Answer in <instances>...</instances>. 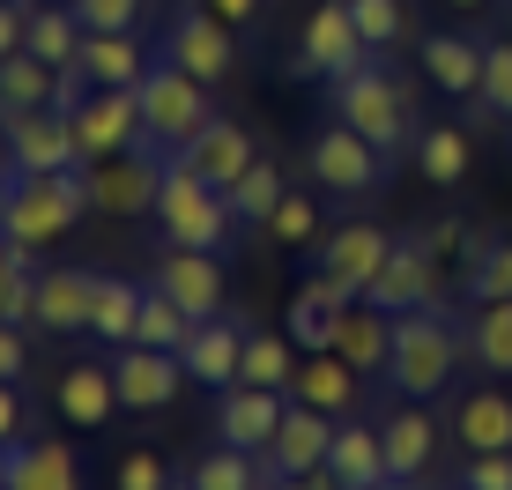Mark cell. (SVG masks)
Masks as SVG:
<instances>
[{"mask_svg":"<svg viewBox=\"0 0 512 490\" xmlns=\"http://www.w3.org/2000/svg\"><path fill=\"white\" fill-rule=\"evenodd\" d=\"M461 357H468V320L461 312H446L438 297L416 305V312H394V364H386V379L409 401H438L453 387V372H461Z\"/></svg>","mask_w":512,"mask_h":490,"instance_id":"6da1fadb","label":"cell"},{"mask_svg":"<svg viewBox=\"0 0 512 490\" xmlns=\"http://www.w3.org/2000/svg\"><path fill=\"white\" fill-rule=\"evenodd\" d=\"M90 164H67V171H15L8 194H0V231L15 245H60L75 231L82 216H90Z\"/></svg>","mask_w":512,"mask_h":490,"instance_id":"7a4b0ae2","label":"cell"},{"mask_svg":"<svg viewBox=\"0 0 512 490\" xmlns=\"http://www.w3.org/2000/svg\"><path fill=\"white\" fill-rule=\"evenodd\" d=\"M327 112L342 119V127H357L364 142H379L386 156L416 149V134H423V119H416V90L394 75V67H379V52L357 67V75L327 82Z\"/></svg>","mask_w":512,"mask_h":490,"instance_id":"3957f363","label":"cell"},{"mask_svg":"<svg viewBox=\"0 0 512 490\" xmlns=\"http://www.w3.org/2000/svg\"><path fill=\"white\" fill-rule=\"evenodd\" d=\"M156 231H164V245H193V253H223L238 231V208L223 186H208L201 171L171 164L164 171V194H156Z\"/></svg>","mask_w":512,"mask_h":490,"instance_id":"277c9868","label":"cell"},{"mask_svg":"<svg viewBox=\"0 0 512 490\" xmlns=\"http://www.w3.org/2000/svg\"><path fill=\"white\" fill-rule=\"evenodd\" d=\"M208 119H216V112H208V82L156 52L149 75H141V142H156L164 156H179Z\"/></svg>","mask_w":512,"mask_h":490,"instance_id":"5b68a950","label":"cell"},{"mask_svg":"<svg viewBox=\"0 0 512 490\" xmlns=\"http://www.w3.org/2000/svg\"><path fill=\"white\" fill-rule=\"evenodd\" d=\"M312 186H320V194H334V201H364V194H379L386 186V171H394V156H386L379 142H364L357 127H342V119H334V127H320L312 134Z\"/></svg>","mask_w":512,"mask_h":490,"instance_id":"8992f818","label":"cell"},{"mask_svg":"<svg viewBox=\"0 0 512 490\" xmlns=\"http://www.w3.org/2000/svg\"><path fill=\"white\" fill-rule=\"evenodd\" d=\"M164 171H171L164 149H156V142H134V149H119V156H104V164H90V201L104 208V216H156Z\"/></svg>","mask_w":512,"mask_h":490,"instance_id":"52a82bcc","label":"cell"},{"mask_svg":"<svg viewBox=\"0 0 512 490\" xmlns=\"http://www.w3.org/2000/svg\"><path fill=\"white\" fill-rule=\"evenodd\" d=\"M364 60H372V45H364L349 0H320V8H312V23L297 30V67H305V75H320V82H342V75H357Z\"/></svg>","mask_w":512,"mask_h":490,"instance_id":"ba28073f","label":"cell"},{"mask_svg":"<svg viewBox=\"0 0 512 490\" xmlns=\"http://www.w3.org/2000/svg\"><path fill=\"white\" fill-rule=\"evenodd\" d=\"M164 60H179L186 75H201L208 90H216V82L238 67V38H231L223 15H208L201 0H186V8L171 15V30H164Z\"/></svg>","mask_w":512,"mask_h":490,"instance_id":"9c48e42d","label":"cell"},{"mask_svg":"<svg viewBox=\"0 0 512 490\" xmlns=\"http://www.w3.org/2000/svg\"><path fill=\"white\" fill-rule=\"evenodd\" d=\"M75 142H82V164L134 149L141 142V90H90L75 104Z\"/></svg>","mask_w":512,"mask_h":490,"instance_id":"30bf717a","label":"cell"},{"mask_svg":"<svg viewBox=\"0 0 512 490\" xmlns=\"http://www.w3.org/2000/svg\"><path fill=\"white\" fill-rule=\"evenodd\" d=\"M112 379H119V401H127V409H171L179 387H186V357L179 349L127 342V349H112Z\"/></svg>","mask_w":512,"mask_h":490,"instance_id":"8fae6325","label":"cell"},{"mask_svg":"<svg viewBox=\"0 0 512 490\" xmlns=\"http://www.w3.org/2000/svg\"><path fill=\"white\" fill-rule=\"evenodd\" d=\"M282 416H290V387H223L216 394V439L245 446V453H268Z\"/></svg>","mask_w":512,"mask_h":490,"instance_id":"7c38bea8","label":"cell"},{"mask_svg":"<svg viewBox=\"0 0 512 490\" xmlns=\"http://www.w3.org/2000/svg\"><path fill=\"white\" fill-rule=\"evenodd\" d=\"M438 297V253L423 238H394V253H386V268L372 275V290H364V305L379 312H416Z\"/></svg>","mask_w":512,"mask_h":490,"instance_id":"4fadbf2b","label":"cell"},{"mask_svg":"<svg viewBox=\"0 0 512 490\" xmlns=\"http://www.w3.org/2000/svg\"><path fill=\"white\" fill-rule=\"evenodd\" d=\"M334 424H342V416L312 409V401H290V416H282V431L268 439V453H260V468H268V476H312V468H327Z\"/></svg>","mask_w":512,"mask_h":490,"instance_id":"5bb4252c","label":"cell"},{"mask_svg":"<svg viewBox=\"0 0 512 490\" xmlns=\"http://www.w3.org/2000/svg\"><path fill=\"white\" fill-rule=\"evenodd\" d=\"M0 127H8L15 171H67V164H82L75 119L52 112V104H38V112H15V119H0Z\"/></svg>","mask_w":512,"mask_h":490,"instance_id":"9a60e30c","label":"cell"},{"mask_svg":"<svg viewBox=\"0 0 512 490\" xmlns=\"http://www.w3.org/2000/svg\"><path fill=\"white\" fill-rule=\"evenodd\" d=\"M149 283L171 290L193 320H216L223 297H231V290H223V253H193V245H164V260H156Z\"/></svg>","mask_w":512,"mask_h":490,"instance_id":"2e32d148","label":"cell"},{"mask_svg":"<svg viewBox=\"0 0 512 490\" xmlns=\"http://www.w3.org/2000/svg\"><path fill=\"white\" fill-rule=\"evenodd\" d=\"M245 335H253V327H238L231 312H216V320H201L186 335V379L193 387H208V394H223V387H238V364H245Z\"/></svg>","mask_w":512,"mask_h":490,"instance_id":"e0dca14e","label":"cell"},{"mask_svg":"<svg viewBox=\"0 0 512 490\" xmlns=\"http://www.w3.org/2000/svg\"><path fill=\"white\" fill-rule=\"evenodd\" d=\"M483 45L490 38H468V30H431V38L416 45V67H423V82H431L438 97H475L483 90Z\"/></svg>","mask_w":512,"mask_h":490,"instance_id":"ac0fdd59","label":"cell"},{"mask_svg":"<svg viewBox=\"0 0 512 490\" xmlns=\"http://www.w3.org/2000/svg\"><path fill=\"white\" fill-rule=\"evenodd\" d=\"M342 305H357V290L342 283V275L312 268L305 290L290 297V312H282V327H290L297 349H334V327H342Z\"/></svg>","mask_w":512,"mask_h":490,"instance_id":"d6986e66","label":"cell"},{"mask_svg":"<svg viewBox=\"0 0 512 490\" xmlns=\"http://www.w3.org/2000/svg\"><path fill=\"white\" fill-rule=\"evenodd\" d=\"M386 253H394V238L379 231V223H342V231H327L320 245H312V268H327V275H342L349 290H372V275L386 268Z\"/></svg>","mask_w":512,"mask_h":490,"instance_id":"ffe728a7","label":"cell"},{"mask_svg":"<svg viewBox=\"0 0 512 490\" xmlns=\"http://www.w3.org/2000/svg\"><path fill=\"white\" fill-rule=\"evenodd\" d=\"M97 268H38V327L45 335H90Z\"/></svg>","mask_w":512,"mask_h":490,"instance_id":"44dd1931","label":"cell"},{"mask_svg":"<svg viewBox=\"0 0 512 490\" xmlns=\"http://www.w3.org/2000/svg\"><path fill=\"white\" fill-rule=\"evenodd\" d=\"M52 409H60L75 431H104L119 409H127V401H119L112 364H67V372H60V387H52Z\"/></svg>","mask_w":512,"mask_h":490,"instance_id":"7402d4cb","label":"cell"},{"mask_svg":"<svg viewBox=\"0 0 512 490\" xmlns=\"http://www.w3.org/2000/svg\"><path fill=\"white\" fill-rule=\"evenodd\" d=\"M253 156H260V149H253V134H245L238 119H208V127L193 134V142H186L179 156H171V164L201 171L208 186H223V194H231V179H238L245 164H253Z\"/></svg>","mask_w":512,"mask_h":490,"instance_id":"603a6c76","label":"cell"},{"mask_svg":"<svg viewBox=\"0 0 512 490\" xmlns=\"http://www.w3.org/2000/svg\"><path fill=\"white\" fill-rule=\"evenodd\" d=\"M379 439H386V476L423 490V476H431V446H438L431 409H423V401H401L394 416H379Z\"/></svg>","mask_w":512,"mask_h":490,"instance_id":"cb8c5ba5","label":"cell"},{"mask_svg":"<svg viewBox=\"0 0 512 490\" xmlns=\"http://www.w3.org/2000/svg\"><path fill=\"white\" fill-rule=\"evenodd\" d=\"M82 67H90L97 90H141L149 75V52H141V30H82Z\"/></svg>","mask_w":512,"mask_h":490,"instance_id":"d4e9b609","label":"cell"},{"mask_svg":"<svg viewBox=\"0 0 512 490\" xmlns=\"http://www.w3.org/2000/svg\"><path fill=\"white\" fill-rule=\"evenodd\" d=\"M357 364L349 357H334V349H305V364L290 372V401H312V409H327V416H349L357 409Z\"/></svg>","mask_w":512,"mask_h":490,"instance_id":"484cf974","label":"cell"},{"mask_svg":"<svg viewBox=\"0 0 512 490\" xmlns=\"http://www.w3.org/2000/svg\"><path fill=\"white\" fill-rule=\"evenodd\" d=\"M8 490H82V461L67 439H15L8 446Z\"/></svg>","mask_w":512,"mask_h":490,"instance_id":"4316f807","label":"cell"},{"mask_svg":"<svg viewBox=\"0 0 512 490\" xmlns=\"http://www.w3.org/2000/svg\"><path fill=\"white\" fill-rule=\"evenodd\" d=\"M334 357H349L364 379L386 372L394 364V312H379V305H342V327H334Z\"/></svg>","mask_w":512,"mask_h":490,"instance_id":"83f0119b","label":"cell"},{"mask_svg":"<svg viewBox=\"0 0 512 490\" xmlns=\"http://www.w3.org/2000/svg\"><path fill=\"white\" fill-rule=\"evenodd\" d=\"M327 476L342 483V490H372L386 483V439H379V424H334V446H327Z\"/></svg>","mask_w":512,"mask_h":490,"instance_id":"f1b7e54d","label":"cell"},{"mask_svg":"<svg viewBox=\"0 0 512 490\" xmlns=\"http://www.w3.org/2000/svg\"><path fill=\"white\" fill-rule=\"evenodd\" d=\"M453 439L468 453H505L512 446V394H498V387L461 394L453 401Z\"/></svg>","mask_w":512,"mask_h":490,"instance_id":"f546056e","label":"cell"},{"mask_svg":"<svg viewBox=\"0 0 512 490\" xmlns=\"http://www.w3.org/2000/svg\"><path fill=\"white\" fill-rule=\"evenodd\" d=\"M52 82H60V67L38 60V52H8L0 60V119H15V112H38V104H52Z\"/></svg>","mask_w":512,"mask_h":490,"instance_id":"4dcf8cb0","label":"cell"},{"mask_svg":"<svg viewBox=\"0 0 512 490\" xmlns=\"http://www.w3.org/2000/svg\"><path fill=\"white\" fill-rule=\"evenodd\" d=\"M468 357L490 379H512V297L498 305H468Z\"/></svg>","mask_w":512,"mask_h":490,"instance_id":"1f68e13d","label":"cell"},{"mask_svg":"<svg viewBox=\"0 0 512 490\" xmlns=\"http://www.w3.org/2000/svg\"><path fill=\"white\" fill-rule=\"evenodd\" d=\"M0 320H38V253L0 231Z\"/></svg>","mask_w":512,"mask_h":490,"instance_id":"d6a6232c","label":"cell"},{"mask_svg":"<svg viewBox=\"0 0 512 490\" xmlns=\"http://www.w3.org/2000/svg\"><path fill=\"white\" fill-rule=\"evenodd\" d=\"M193 490H268V468H260V453H245V446H208L201 461L186 468Z\"/></svg>","mask_w":512,"mask_h":490,"instance_id":"836d02e7","label":"cell"},{"mask_svg":"<svg viewBox=\"0 0 512 490\" xmlns=\"http://www.w3.org/2000/svg\"><path fill=\"white\" fill-rule=\"evenodd\" d=\"M134 320H141V283H127V275H97V312H90V335L127 349L134 342Z\"/></svg>","mask_w":512,"mask_h":490,"instance_id":"e575fe53","label":"cell"},{"mask_svg":"<svg viewBox=\"0 0 512 490\" xmlns=\"http://www.w3.org/2000/svg\"><path fill=\"white\" fill-rule=\"evenodd\" d=\"M490 119L512 127V38L483 45V90L468 97V127H490Z\"/></svg>","mask_w":512,"mask_h":490,"instance_id":"d590c367","label":"cell"},{"mask_svg":"<svg viewBox=\"0 0 512 490\" xmlns=\"http://www.w3.org/2000/svg\"><path fill=\"white\" fill-rule=\"evenodd\" d=\"M193 327H201V320H193V312H186L171 290L141 283V320H134V342H149V349H186Z\"/></svg>","mask_w":512,"mask_h":490,"instance_id":"8d00e7d4","label":"cell"},{"mask_svg":"<svg viewBox=\"0 0 512 490\" xmlns=\"http://www.w3.org/2000/svg\"><path fill=\"white\" fill-rule=\"evenodd\" d=\"M290 372H297V342H290V327L282 335H245V364H238V387H290Z\"/></svg>","mask_w":512,"mask_h":490,"instance_id":"74e56055","label":"cell"},{"mask_svg":"<svg viewBox=\"0 0 512 490\" xmlns=\"http://www.w3.org/2000/svg\"><path fill=\"white\" fill-rule=\"evenodd\" d=\"M38 60H52V67H67L82 52V15L67 8V0H52V8H30V38H23Z\"/></svg>","mask_w":512,"mask_h":490,"instance_id":"f35d334b","label":"cell"},{"mask_svg":"<svg viewBox=\"0 0 512 490\" xmlns=\"http://www.w3.org/2000/svg\"><path fill=\"white\" fill-rule=\"evenodd\" d=\"M416 171L431 186H461L468 179V127H423L416 134Z\"/></svg>","mask_w":512,"mask_h":490,"instance_id":"ab89813d","label":"cell"},{"mask_svg":"<svg viewBox=\"0 0 512 490\" xmlns=\"http://www.w3.org/2000/svg\"><path fill=\"white\" fill-rule=\"evenodd\" d=\"M282 194H290V186H282V171L268 164V156H253V164H245L238 179H231V208H238V223H268L275 208H282Z\"/></svg>","mask_w":512,"mask_h":490,"instance_id":"60d3db41","label":"cell"},{"mask_svg":"<svg viewBox=\"0 0 512 490\" xmlns=\"http://www.w3.org/2000/svg\"><path fill=\"white\" fill-rule=\"evenodd\" d=\"M461 297H468V305H498V297H512V238H490L483 253L468 260Z\"/></svg>","mask_w":512,"mask_h":490,"instance_id":"b9f144b4","label":"cell"},{"mask_svg":"<svg viewBox=\"0 0 512 490\" xmlns=\"http://www.w3.org/2000/svg\"><path fill=\"white\" fill-rule=\"evenodd\" d=\"M349 15H357V30H364L372 52H394L409 38V0H349Z\"/></svg>","mask_w":512,"mask_h":490,"instance_id":"7bdbcfd3","label":"cell"},{"mask_svg":"<svg viewBox=\"0 0 512 490\" xmlns=\"http://www.w3.org/2000/svg\"><path fill=\"white\" fill-rule=\"evenodd\" d=\"M268 238L275 245H312L320 238V201L312 194H282V208L268 216Z\"/></svg>","mask_w":512,"mask_h":490,"instance_id":"ee69618b","label":"cell"},{"mask_svg":"<svg viewBox=\"0 0 512 490\" xmlns=\"http://www.w3.org/2000/svg\"><path fill=\"white\" fill-rule=\"evenodd\" d=\"M141 8L149 0H75L82 30H141Z\"/></svg>","mask_w":512,"mask_h":490,"instance_id":"f6af8a7d","label":"cell"},{"mask_svg":"<svg viewBox=\"0 0 512 490\" xmlns=\"http://www.w3.org/2000/svg\"><path fill=\"white\" fill-rule=\"evenodd\" d=\"M461 483H468V490H512V446H505V453H468Z\"/></svg>","mask_w":512,"mask_h":490,"instance_id":"bcb514c9","label":"cell"},{"mask_svg":"<svg viewBox=\"0 0 512 490\" xmlns=\"http://www.w3.org/2000/svg\"><path fill=\"white\" fill-rule=\"evenodd\" d=\"M112 483H119V490H171V468L156 461V453H127Z\"/></svg>","mask_w":512,"mask_h":490,"instance_id":"7dc6e473","label":"cell"},{"mask_svg":"<svg viewBox=\"0 0 512 490\" xmlns=\"http://www.w3.org/2000/svg\"><path fill=\"white\" fill-rule=\"evenodd\" d=\"M23 372H30V342H23V327H15V320H0V379L23 387Z\"/></svg>","mask_w":512,"mask_h":490,"instance_id":"c3c4849f","label":"cell"},{"mask_svg":"<svg viewBox=\"0 0 512 490\" xmlns=\"http://www.w3.org/2000/svg\"><path fill=\"white\" fill-rule=\"evenodd\" d=\"M23 38H30V0H0V60L23 52Z\"/></svg>","mask_w":512,"mask_h":490,"instance_id":"681fc988","label":"cell"},{"mask_svg":"<svg viewBox=\"0 0 512 490\" xmlns=\"http://www.w3.org/2000/svg\"><path fill=\"white\" fill-rule=\"evenodd\" d=\"M423 245H431L438 260H453V253H468V223L461 216H438L431 231H423Z\"/></svg>","mask_w":512,"mask_h":490,"instance_id":"f907efd6","label":"cell"},{"mask_svg":"<svg viewBox=\"0 0 512 490\" xmlns=\"http://www.w3.org/2000/svg\"><path fill=\"white\" fill-rule=\"evenodd\" d=\"M23 439V387L15 379H0V446Z\"/></svg>","mask_w":512,"mask_h":490,"instance_id":"816d5d0a","label":"cell"},{"mask_svg":"<svg viewBox=\"0 0 512 490\" xmlns=\"http://www.w3.org/2000/svg\"><path fill=\"white\" fill-rule=\"evenodd\" d=\"M201 8H208V15H223V23H253L268 0H201Z\"/></svg>","mask_w":512,"mask_h":490,"instance_id":"f5cc1de1","label":"cell"},{"mask_svg":"<svg viewBox=\"0 0 512 490\" xmlns=\"http://www.w3.org/2000/svg\"><path fill=\"white\" fill-rule=\"evenodd\" d=\"M268 490H342V483L327 468H312V476H268Z\"/></svg>","mask_w":512,"mask_h":490,"instance_id":"db71d44e","label":"cell"},{"mask_svg":"<svg viewBox=\"0 0 512 490\" xmlns=\"http://www.w3.org/2000/svg\"><path fill=\"white\" fill-rule=\"evenodd\" d=\"M8 179H15V149H8V127H0V194H8Z\"/></svg>","mask_w":512,"mask_h":490,"instance_id":"11a10c76","label":"cell"},{"mask_svg":"<svg viewBox=\"0 0 512 490\" xmlns=\"http://www.w3.org/2000/svg\"><path fill=\"white\" fill-rule=\"evenodd\" d=\"M372 490H416V483H394V476H386V483H372Z\"/></svg>","mask_w":512,"mask_h":490,"instance_id":"9f6ffc18","label":"cell"},{"mask_svg":"<svg viewBox=\"0 0 512 490\" xmlns=\"http://www.w3.org/2000/svg\"><path fill=\"white\" fill-rule=\"evenodd\" d=\"M0 490H8V446H0Z\"/></svg>","mask_w":512,"mask_h":490,"instance_id":"6f0895ef","label":"cell"},{"mask_svg":"<svg viewBox=\"0 0 512 490\" xmlns=\"http://www.w3.org/2000/svg\"><path fill=\"white\" fill-rule=\"evenodd\" d=\"M171 490H193V476H171Z\"/></svg>","mask_w":512,"mask_h":490,"instance_id":"680465c9","label":"cell"},{"mask_svg":"<svg viewBox=\"0 0 512 490\" xmlns=\"http://www.w3.org/2000/svg\"><path fill=\"white\" fill-rule=\"evenodd\" d=\"M446 8H483V0H446Z\"/></svg>","mask_w":512,"mask_h":490,"instance_id":"91938a15","label":"cell"},{"mask_svg":"<svg viewBox=\"0 0 512 490\" xmlns=\"http://www.w3.org/2000/svg\"><path fill=\"white\" fill-rule=\"evenodd\" d=\"M30 8H52V0H30ZM67 8H75V0H67Z\"/></svg>","mask_w":512,"mask_h":490,"instance_id":"94428289","label":"cell"},{"mask_svg":"<svg viewBox=\"0 0 512 490\" xmlns=\"http://www.w3.org/2000/svg\"><path fill=\"white\" fill-rule=\"evenodd\" d=\"M505 149H512V142H505Z\"/></svg>","mask_w":512,"mask_h":490,"instance_id":"6125c7cd","label":"cell"},{"mask_svg":"<svg viewBox=\"0 0 512 490\" xmlns=\"http://www.w3.org/2000/svg\"><path fill=\"white\" fill-rule=\"evenodd\" d=\"M461 490H468V483H461Z\"/></svg>","mask_w":512,"mask_h":490,"instance_id":"be15d7a7","label":"cell"}]
</instances>
